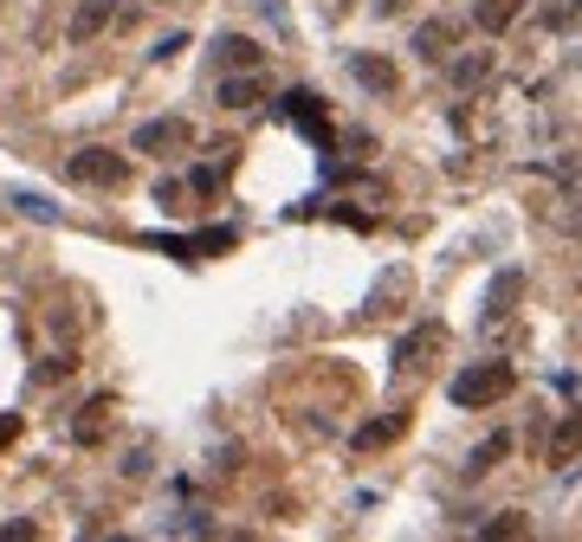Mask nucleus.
Instances as JSON below:
<instances>
[{
	"mask_svg": "<svg viewBox=\"0 0 582 542\" xmlns=\"http://www.w3.org/2000/svg\"><path fill=\"white\" fill-rule=\"evenodd\" d=\"M517 388V368L511 362H473L459 381H453V406H499Z\"/></svg>",
	"mask_w": 582,
	"mask_h": 542,
	"instance_id": "nucleus-1",
	"label": "nucleus"
},
{
	"mask_svg": "<svg viewBox=\"0 0 582 542\" xmlns=\"http://www.w3.org/2000/svg\"><path fill=\"white\" fill-rule=\"evenodd\" d=\"M66 175H72L78 188H124L130 181V162L117 149H78L72 162H66Z\"/></svg>",
	"mask_w": 582,
	"mask_h": 542,
	"instance_id": "nucleus-2",
	"label": "nucleus"
},
{
	"mask_svg": "<svg viewBox=\"0 0 582 542\" xmlns=\"http://www.w3.org/2000/svg\"><path fill=\"white\" fill-rule=\"evenodd\" d=\"M408 284H415V271H408V266H388V271H382V284L369 291V304H363V323H388V317L401 310Z\"/></svg>",
	"mask_w": 582,
	"mask_h": 542,
	"instance_id": "nucleus-3",
	"label": "nucleus"
},
{
	"mask_svg": "<svg viewBox=\"0 0 582 542\" xmlns=\"http://www.w3.org/2000/svg\"><path fill=\"white\" fill-rule=\"evenodd\" d=\"M195 142V123H182V117H155L137 130V155H182Z\"/></svg>",
	"mask_w": 582,
	"mask_h": 542,
	"instance_id": "nucleus-4",
	"label": "nucleus"
},
{
	"mask_svg": "<svg viewBox=\"0 0 582 542\" xmlns=\"http://www.w3.org/2000/svg\"><path fill=\"white\" fill-rule=\"evenodd\" d=\"M440 342H446V330H440V323H428V330H408V337L395 342V375H415V368H428V355H434Z\"/></svg>",
	"mask_w": 582,
	"mask_h": 542,
	"instance_id": "nucleus-5",
	"label": "nucleus"
},
{
	"mask_svg": "<svg viewBox=\"0 0 582 542\" xmlns=\"http://www.w3.org/2000/svg\"><path fill=\"white\" fill-rule=\"evenodd\" d=\"M459 39H466V20H428V26H415V52L421 59H446Z\"/></svg>",
	"mask_w": 582,
	"mask_h": 542,
	"instance_id": "nucleus-6",
	"label": "nucleus"
},
{
	"mask_svg": "<svg viewBox=\"0 0 582 542\" xmlns=\"http://www.w3.org/2000/svg\"><path fill=\"white\" fill-rule=\"evenodd\" d=\"M524 297V271L511 266V271H499L492 284H486V323H505L511 317V304Z\"/></svg>",
	"mask_w": 582,
	"mask_h": 542,
	"instance_id": "nucleus-7",
	"label": "nucleus"
},
{
	"mask_svg": "<svg viewBox=\"0 0 582 542\" xmlns=\"http://www.w3.org/2000/svg\"><path fill=\"white\" fill-rule=\"evenodd\" d=\"M259 97H266V78H259V71H226V78H220V104H226V110H253Z\"/></svg>",
	"mask_w": 582,
	"mask_h": 542,
	"instance_id": "nucleus-8",
	"label": "nucleus"
},
{
	"mask_svg": "<svg viewBox=\"0 0 582 542\" xmlns=\"http://www.w3.org/2000/svg\"><path fill=\"white\" fill-rule=\"evenodd\" d=\"M214 52H220V71H259V66H266V46H259V39H246V33H226Z\"/></svg>",
	"mask_w": 582,
	"mask_h": 542,
	"instance_id": "nucleus-9",
	"label": "nucleus"
},
{
	"mask_svg": "<svg viewBox=\"0 0 582 542\" xmlns=\"http://www.w3.org/2000/svg\"><path fill=\"white\" fill-rule=\"evenodd\" d=\"M577 452H582V406H577V413H563V420H557V433H550V446H544V459H550V466L563 472V466H570Z\"/></svg>",
	"mask_w": 582,
	"mask_h": 542,
	"instance_id": "nucleus-10",
	"label": "nucleus"
},
{
	"mask_svg": "<svg viewBox=\"0 0 582 542\" xmlns=\"http://www.w3.org/2000/svg\"><path fill=\"white\" fill-rule=\"evenodd\" d=\"M401 426H408V413L395 406V413H382V420H369V426H357V452H382V446H395L401 439Z\"/></svg>",
	"mask_w": 582,
	"mask_h": 542,
	"instance_id": "nucleus-11",
	"label": "nucleus"
},
{
	"mask_svg": "<svg viewBox=\"0 0 582 542\" xmlns=\"http://www.w3.org/2000/svg\"><path fill=\"white\" fill-rule=\"evenodd\" d=\"M350 71H357V84H363V91H382V97L401 84V78H395V66H388L382 52H357V59H350Z\"/></svg>",
	"mask_w": 582,
	"mask_h": 542,
	"instance_id": "nucleus-12",
	"label": "nucleus"
},
{
	"mask_svg": "<svg viewBox=\"0 0 582 542\" xmlns=\"http://www.w3.org/2000/svg\"><path fill=\"white\" fill-rule=\"evenodd\" d=\"M110 413H117V401H110V394L84 401V413H78V426H72V439H78V446H97V439H104V426H110Z\"/></svg>",
	"mask_w": 582,
	"mask_h": 542,
	"instance_id": "nucleus-13",
	"label": "nucleus"
},
{
	"mask_svg": "<svg viewBox=\"0 0 582 542\" xmlns=\"http://www.w3.org/2000/svg\"><path fill=\"white\" fill-rule=\"evenodd\" d=\"M110 20H117V7H110V0H84V7L72 13V46H84V39H97V33H104Z\"/></svg>",
	"mask_w": 582,
	"mask_h": 542,
	"instance_id": "nucleus-14",
	"label": "nucleus"
},
{
	"mask_svg": "<svg viewBox=\"0 0 582 542\" xmlns=\"http://www.w3.org/2000/svg\"><path fill=\"white\" fill-rule=\"evenodd\" d=\"M517 13H524V0H473V26L479 33H505Z\"/></svg>",
	"mask_w": 582,
	"mask_h": 542,
	"instance_id": "nucleus-15",
	"label": "nucleus"
},
{
	"mask_svg": "<svg viewBox=\"0 0 582 542\" xmlns=\"http://www.w3.org/2000/svg\"><path fill=\"white\" fill-rule=\"evenodd\" d=\"M492 78V52H466V59H453V84L459 91H479Z\"/></svg>",
	"mask_w": 582,
	"mask_h": 542,
	"instance_id": "nucleus-16",
	"label": "nucleus"
},
{
	"mask_svg": "<svg viewBox=\"0 0 582 542\" xmlns=\"http://www.w3.org/2000/svg\"><path fill=\"white\" fill-rule=\"evenodd\" d=\"M505 452H511V433H492V439H486V446L466 459V478H486L492 466H499V459H505Z\"/></svg>",
	"mask_w": 582,
	"mask_h": 542,
	"instance_id": "nucleus-17",
	"label": "nucleus"
},
{
	"mask_svg": "<svg viewBox=\"0 0 582 542\" xmlns=\"http://www.w3.org/2000/svg\"><path fill=\"white\" fill-rule=\"evenodd\" d=\"M577 20H582V0H550V7H544V26H550V33H570Z\"/></svg>",
	"mask_w": 582,
	"mask_h": 542,
	"instance_id": "nucleus-18",
	"label": "nucleus"
},
{
	"mask_svg": "<svg viewBox=\"0 0 582 542\" xmlns=\"http://www.w3.org/2000/svg\"><path fill=\"white\" fill-rule=\"evenodd\" d=\"M486 537H492V542L524 537V517H517V510H505V517H492V523H486Z\"/></svg>",
	"mask_w": 582,
	"mask_h": 542,
	"instance_id": "nucleus-19",
	"label": "nucleus"
},
{
	"mask_svg": "<svg viewBox=\"0 0 582 542\" xmlns=\"http://www.w3.org/2000/svg\"><path fill=\"white\" fill-rule=\"evenodd\" d=\"M39 537V523H26V517H20V523H0V542H33Z\"/></svg>",
	"mask_w": 582,
	"mask_h": 542,
	"instance_id": "nucleus-20",
	"label": "nucleus"
},
{
	"mask_svg": "<svg viewBox=\"0 0 582 542\" xmlns=\"http://www.w3.org/2000/svg\"><path fill=\"white\" fill-rule=\"evenodd\" d=\"M59 375H72V355H53V362L39 368V381H59Z\"/></svg>",
	"mask_w": 582,
	"mask_h": 542,
	"instance_id": "nucleus-21",
	"label": "nucleus"
},
{
	"mask_svg": "<svg viewBox=\"0 0 582 542\" xmlns=\"http://www.w3.org/2000/svg\"><path fill=\"white\" fill-rule=\"evenodd\" d=\"M13 439H20V413H0V452H7Z\"/></svg>",
	"mask_w": 582,
	"mask_h": 542,
	"instance_id": "nucleus-22",
	"label": "nucleus"
},
{
	"mask_svg": "<svg viewBox=\"0 0 582 542\" xmlns=\"http://www.w3.org/2000/svg\"><path fill=\"white\" fill-rule=\"evenodd\" d=\"M401 7H408V0H375V13H382V20H388V13H401Z\"/></svg>",
	"mask_w": 582,
	"mask_h": 542,
	"instance_id": "nucleus-23",
	"label": "nucleus"
}]
</instances>
